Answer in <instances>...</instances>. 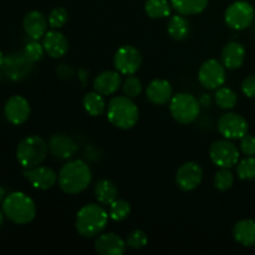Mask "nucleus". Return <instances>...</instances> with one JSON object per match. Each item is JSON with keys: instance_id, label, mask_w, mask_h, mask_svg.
I'll return each mask as SVG.
<instances>
[{"instance_id": "19", "label": "nucleus", "mask_w": 255, "mask_h": 255, "mask_svg": "<svg viewBox=\"0 0 255 255\" xmlns=\"http://www.w3.org/2000/svg\"><path fill=\"white\" fill-rule=\"evenodd\" d=\"M147 99L154 105H166L173 97V89L167 80L156 79L151 81L146 90Z\"/></svg>"}, {"instance_id": "42", "label": "nucleus", "mask_w": 255, "mask_h": 255, "mask_svg": "<svg viewBox=\"0 0 255 255\" xmlns=\"http://www.w3.org/2000/svg\"><path fill=\"white\" fill-rule=\"evenodd\" d=\"M4 212L1 211V209H0V227H1V224H2V221H4Z\"/></svg>"}, {"instance_id": "29", "label": "nucleus", "mask_w": 255, "mask_h": 255, "mask_svg": "<svg viewBox=\"0 0 255 255\" xmlns=\"http://www.w3.org/2000/svg\"><path fill=\"white\" fill-rule=\"evenodd\" d=\"M216 102L222 110H232L236 107L237 102H238V96L229 87L221 86L219 89H217Z\"/></svg>"}, {"instance_id": "11", "label": "nucleus", "mask_w": 255, "mask_h": 255, "mask_svg": "<svg viewBox=\"0 0 255 255\" xmlns=\"http://www.w3.org/2000/svg\"><path fill=\"white\" fill-rule=\"evenodd\" d=\"M248 122L234 112L223 114L218 120V131L227 139H241L248 133Z\"/></svg>"}, {"instance_id": "7", "label": "nucleus", "mask_w": 255, "mask_h": 255, "mask_svg": "<svg viewBox=\"0 0 255 255\" xmlns=\"http://www.w3.org/2000/svg\"><path fill=\"white\" fill-rule=\"evenodd\" d=\"M209 156L219 168H232L239 162V149L231 139H218L209 148Z\"/></svg>"}, {"instance_id": "35", "label": "nucleus", "mask_w": 255, "mask_h": 255, "mask_svg": "<svg viewBox=\"0 0 255 255\" xmlns=\"http://www.w3.org/2000/svg\"><path fill=\"white\" fill-rule=\"evenodd\" d=\"M67 20H69V12L61 6L54 7L49 15V25L52 29H60L66 24Z\"/></svg>"}, {"instance_id": "12", "label": "nucleus", "mask_w": 255, "mask_h": 255, "mask_svg": "<svg viewBox=\"0 0 255 255\" xmlns=\"http://www.w3.org/2000/svg\"><path fill=\"white\" fill-rule=\"evenodd\" d=\"M203 178V169L196 162H186L176 173V183L179 189L189 192L196 189Z\"/></svg>"}, {"instance_id": "32", "label": "nucleus", "mask_w": 255, "mask_h": 255, "mask_svg": "<svg viewBox=\"0 0 255 255\" xmlns=\"http://www.w3.org/2000/svg\"><path fill=\"white\" fill-rule=\"evenodd\" d=\"M234 183V176L229 168H221L214 176V187L218 191L226 192L232 188Z\"/></svg>"}, {"instance_id": "4", "label": "nucleus", "mask_w": 255, "mask_h": 255, "mask_svg": "<svg viewBox=\"0 0 255 255\" xmlns=\"http://www.w3.org/2000/svg\"><path fill=\"white\" fill-rule=\"evenodd\" d=\"M2 212L7 219L16 224H27L36 216V204L27 194L12 192L2 202Z\"/></svg>"}, {"instance_id": "8", "label": "nucleus", "mask_w": 255, "mask_h": 255, "mask_svg": "<svg viewBox=\"0 0 255 255\" xmlns=\"http://www.w3.org/2000/svg\"><path fill=\"white\" fill-rule=\"evenodd\" d=\"M254 9L247 1H234L224 12V21L234 30H244L252 25L254 20Z\"/></svg>"}, {"instance_id": "5", "label": "nucleus", "mask_w": 255, "mask_h": 255, "mask_svg": "<svg viewBox=\"0 0 255 255\" xmlns=\"http://www.w3.org/2000/svg\"><path fill=\"white\" fill-rule=\"evenodd\" d=\"M47 152H49V144L44 141V138L32 134L25 137L17 144L16 158L25 169L32 168L40 166L45 161Z\"/></svg>"}, {"instance_id": "10", "label": "nucleus", "mask_w": 255, "mask_h": 255, "mask_svg": "<svg viewBox=\"0 0 255 255\" xmlns=\"http://www.w3.org/2000/svg\"><path fill=\"white\" fill-rule=\"evenodd\" d=\"M114 64L117 71L122 75H134L142 65V55L132 45H125L116 51Z\"/></svg>"}, {"instance_id": "23", "label": "nucleus", "mask_w": 255, "mask_h": 255, "mask_svg": "<svg viewBox=\"0 0 255 255\" xmlns=\"http://www.w3.org/2000/svg\"><path fill=\"white\" fill-rule=\"evenodd\" d=\"M233 237L237 243L243 247L255 246V221L242 219L237 222L233 228Z\"/></svg>"}, {"instance_id": "33", "label": "nucleus", "mask_w": 255, "mask_h": 255, "mask_svg": "<svg viewBox=\"0 0 255 255\" xmlns=\"http://www.w3.org/2000/svg\"><path fill=\"white\" fill-rule=\"evenodd\" d=\"M45 49L37 40L27 42L24 47V56L29 60L30 62H37L44 56Z\"/></svg>"}, {"instance_id": "24", "label": "nucleus", "mask_w": 255, "mask_h": 255, "mask_svg": "<svg viewBox=\"0 0 255 255\" xmlns=\"http://www.w3.org/2000/svg\"><path fill=\"white\" fill-rule=\"evenodd\" d=\"M117 196H119V189L116 184L110 179H101L95 186V197L102 206H110L112 202L116 201Z\"/></svg>"}, {"instance_id": "9", "label": "nucleus", "mask_w": 255, "mask_h": 255, "mask_svg": "<svg viewBox=\"0 0 255 255\" xmlns=\"http://www.w3.org/2000/svg\"><path fill=\"white\" fill-rule=\"evenodd\" d=\"M198 81L204 89H219L226 82V67L216 59L207 60L199 67Z\"/></svg>"}, {"instance_id": "27", "label": "nucleus", "mask_w": 255, "mask_h": 255, "mask_svg": "<svg viewBox=\"0 0 255 255\" xmlns=\"http://www.w3.org/2000/svg\"><path fill=\"white\" fill-rule=\"evenodd\" d=\"M84 107L86 112L91 116H101L107 109L106 101L104 99V95L99 94L97 91L89 92L84 97Z\"/></svg>"}, {"instance_id": "36", "label": "nucleus", "mask_w": 255, "mask_h": 255, "mask_svg": "<svg viewBox=\"0 0 255 255\" xmlns=\"http://www.w3.org/2000/svg\"><path fill=\"white\" fill-rule=\"evenodd\" d=\"M148 243V237L141 229H136L128 234L126 239V244L131 249H142Z\"/></svg>"}, {"instance_id": "18", "label": "nucleus", "mask_w": 255, "mask_h": 255, "mask_svg": "<svg viewBox=\"0 0 255 255\" xmlns=\"http://www.w3.org/2000/svg\"><path fill=\"white\" fill-rule=\"evenodd\" d=\"M47 24H49V20H46L45 15L37 10L29 11L22 20L25 32L32 40H40L44 37V35L47 32Z\"/></svg>"}, {"instance_id": "21", "label": "nucleus", "mask_w": 255, "mask_h": 255, "mask_svg": "<svg viewBox=\"0 0 255 255\" xmlns=\"http://www.w3.org/2000/svg\"><path fill=\"white\" fill-rule=\"evenodd\" d=\"M222 64L228 70H236L243 65L246 60V49L241 42L231 41L223 47L221 54Z\"/></svg>"}, {"instance_id": "6", "label": "nucleus", "mask_w": 255, "mask_h": 255, "mask_svg": "<svg viewBox=\"0 0 255 255\" xmlns=\"http://www.w3.org/2000/svg\"><path fill=\"white\" fill-rule=\"evenodd\" d=\"M169 112L178 124L189 125L198 119L201 104L193 95L179 92L169 101Z\"/></svg>"}, {"instance_id": "41", "label": "nucleus", "mask_w": 255, "mask_h": 255, "mask_svg": "<svg viewBox=\"0 0 255 255\" xmlns=\"http://www.w3.org/2000/svg\"><path fill=\"white\" fill-rule=\"evenodd\" d=\"M4 61H5V57H4V55H2V52L0 51V67L4 65Z\"/></svg>"}, {"instance_id": "37", "label": "nucleus", "mask_w": 255, "mask_h": 255, "mask_svg": "<svg viewBox=\"0 0 255 255\" xmlns=\"http://www.w3.org/2000/svg\"><path fill=\"white\" fill-rule=\"evenodd\" d=\"M241 149L246 156H255V137L248 133L242 137Z\"/></svg>"}, {"instance_id": "39", "label": "nucleus", "mask_w": 255, "mask_h": 255, "mask_svg": "<svg viewBox=\"0 0 255 255\" xmlns=\"http://www.w3.org/2000/svg\"><path fill=\"white\" fill-rule=\"evenodd\" d=\"M199 104L203 107H209L212 104V99L209 95H202L201 99H199Z\"/></svg>"}, {"instance_id": "1", "label": "nucleus", "mask_w": 255, "mask_h": 255, "mask_svg": "<svg viewBox=\"0 0 255 255\" xmlns=\"http://www.w3.org/2000/svg\"><path fill=\"white\" fill-rule=\"evenodd\" d=\"M91 179L90 167L81 159H72L60 169L59 186L65 193L79 194L90 186Z\"/></svg>"}, {"instance_id": "16", "label": "nucleus", "mask_w": 255, "mask_h": 255, "mask_svg": "<svg viewBox=\"0 0 255 255\" xmlns=\"http://www.w3.org/2000/svg\"><path fill=\"white\" fill-rule=\"evenodd\" d=\"M76 142L71 137L62 133H56L50 138L49 151L55 158L57 159H70L77 153Z\"/></svg>"}, {"instance_id": "28", "label": "nucleus", "mask_w": 255, "mask_h": 255, "mask_svg": "<svg viewBox=\"0 0 255 255\" xmlns=\"http://www.w3.org/2000/svg\"><path fill=\"white\" fill-rule=\"evenodd\" d=\"M171 6V1L168 0H147L144 4V10L152 19H163L169 16Z\"/></svg>"}, {"instance_id": "30", "label": "nucleus", "mask_w": 255, "mask_h": 255, "mask_svg": "<svg viewBox=\"0 0 255 255\" xmlns=\"http://www.w3.org/2000/svg\"><path fill=\"white\" fill-rule=\"evenodd\" d=\"M110 218L115 222H122L131 213V204L125 199H116L110 204Z\"/></svg>"}, {"instance_id": "25", "label": "nucleus", "mask_w": 255, "mask_h": 255, "mask_svg": "<svg viewBox=\"0 0 255 255\" xmlns=\"http://www.w3.org/2000/svg\"><path fill=\"white\" fill-rule=\"evenodd\" d=\"M172 7L178 14L184 15H197L201 14L208 6V0H169Z\"/></svg>"}, {"instance_id": "15", "label": "nucleus", "mask_w": 255, "mask_h": 255, "mask_svg": "<svg viewBox=\"0 0 255 255\" xmlns=\"http://www.w3.org/2000/svg\"><path fill=\"white\" fill-rule=\"evenodd\" d=\"M126 248V241L112 232L100 234L95 242V251L101 255H122Z\"/></svg>"}, {"instance_id": "31", "label": "nucleus", "mask_w": 255, "mask_h": 255, "mask_svg": "<svg viewBox=\"0 0 255 255\" xmlns=\"http://www.w3.org/2000/svg\"><path fill=\"white\" fill-rule=\"evenodd\" d=\"M238 177L243 181H252L255 179V158L253 156H248L242 159L237 166Z\"/></svg>"}, {"instance_id": "17", "label": "nucleus", "mask_w": 255, "mask_h": 255, "mask_svg": "<svg viewBox=\"0 0 255 255\" xmlns=\"http://www.w3.org/2000/svg\"><path fill=\"white\" fill-rule=\"evenodd\" d=\"M42 46L45 52L54 59H59L66 55L69 51V41L62 32L57 30H50L44 35L42 39Z\"/></svg>"}, {"instance_id": "34", "label": "nucleus", "mask_w": 255, "mask_h": 255, "mask_svg": "<svg viewBox=\"0 0 255 255\" xmlns=\"http://www.w3.org/2000/svg\"><path fill=\"white\" fill-rule=\"evenodd\" d=\"M122 86H124L125 95L131 97V99L138 97L142 92V82L139 81L138 77H136L134 75H128V76L125 79Z\"/></svg>"}, {"instance_id": "22", "label": "nucleus", "mask_w": 255, "mask_h": 255, "mask_svg": "<svg viewBox=\"0 0 255 255\" xmlns=\"http://www.w3.org/2000/svg\"><path fill=\"white\" fill-rule=\"evenodd\" d=\"M31 62L22 55H10L4 61L5 74L11 80H20L29 72Z\"/></svg>"}, {"instance_id": "14", "label": "nucleus", "mask_w": 255, "mask_h": 255, "mask_svg": "<svg viewBox=\"0 0 255 255\" xmlns=\"http://www.w3.org/2000/svg\"><path fill=\"white\" fill-rule=\"evenodd\" d=\"M30 112H31V109H30L29 101L20 95L10 97L4 106L5 117L12 125L24 124L29 119Z\"/></svg>"}, {"instance_id": "13", "label": "nucleus", "mask_w": 255, "mask_h": 255, "mask_svg": "<svg viewBox=\"0 0 255 255\" xmlns=\"http://www.w3.org/2000/svg\"><path fill=\"white\" fill-rule=\"evenodd\" d=\"M22 176L30 182L34 188L47 191L52 188L59 181V176L54 169L44 166H36L32 168H26L22 172Z\"/></svg>"}, {"instance_id": "26", "label": "nucleus", "mask_w": 255, "mask_h": 255, "mask_svg": "<svg viewBox=\"0 0 255 255\" xmlns=\"http://www.w3.org/2000/svg\"><path fill=\"white\" fill-rule=\"evenodd\" d=\"M167 31L172 39L177 41H182L186 39L189 34V22L184 17V15L177 14L171 16L167 24Z\"/></svg>"}, {"instance_id": "40", "label": "nucleus", "mask_w": 255, "mask_h": 255, "mask_svg": "<svg viewBox=\"0 0 255 255\" xmlns=\"http://www.w3.org/2000/svg\"><path fill=\"white\" fill-rule=\"evenodd\" d=\"M4 199H5V189L0 187V203L4 202Z\"/></svg>"}, {"instance_id": "2", "label": "nucleus", "mask_w": 255, "mask_h": 255, "mask_svg": "<svg viewBox=\"0 0 255 255\" xmlns=\"http://www.w3.org/2000/svg\"><path fill=\"white\" fill-rule=\"evenodd\" d=\"M110 214L106 209L96 203H90L82 207L76 214L75 228L80 236L85 238H94L102 233L109 223Z\"/></svg>"}, {"instance_id": "20", "label": "nucleus", "mask_w": 255, "mask_h": 255, "mask_svg": "<svg viewBox=\"0 0 255 255\" xmlns=\"http://www.w3.org/2000/svg\"><path fill=\"white\" fill-rule=\"evenodd\" d=\"M121 84V74L119 71L107 70V71L101 72L95 77L94 89L95 91L104 95V96H111L119 91Z\"/></svg>"}, {"instance_id": "3", "label": "nucleus", "mask_w": 255, "mask_h": 255, "mask_svg": "<svg viewBox=\"0 0 255 255\" xmlns=\"http://www.w3.org/2000/svg\"><path fill=\"white\" fill-rule=\"evenodd\" d=\"M107 119L115 127L121 129H129L138 122V107L131 97L116 96L110 100L106 109Z\"/></svg>"}, {"instance_id": "38", "label": "nucleus", "mask_w": 255, "mask_h": 255, "mask_svg": "<svg viewBox=\"0 0 255 255\" xmlns=\"http://www.w3.org/2000/svg\"><path fill=\"white\" fill-rule=\"evenodd\" d=\"M242 91L246 96L255 97V75H251L247 79H244L243 84H242Z\"/></svg>"}]
</instances>
